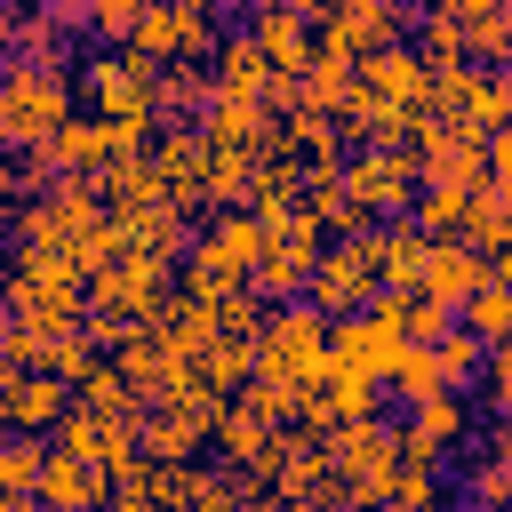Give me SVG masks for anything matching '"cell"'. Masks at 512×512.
<instances>
[{
    "label": "cell",
    "mask_w": 512,
    "mask_h": 512,
    "mask_svg": "<svg viewBox=\"0 0 512 512\" xmlns=\"http://www.w3.org/2000/svg\"><path fill=\"white\" fill-rule=\"evenodd\" d=\"M464 440H472V408H464V392H424V400H408L400 456H416V464H448Z\"/></svg>",
    "instance_id": "obj_11"
},
{
    "label": "cell",
    "mask_w": 512,
    "mask_h": 512,
    "mask_svg": "<svg viewBox=\"0 0 512 512\" xmlns=\"http://www.w3.org/2000/svg\"><path fill=\"white\" fill-rule=\"evenodd\" d=\"M152 80H160L152 56H136V48H104V56L80 64V88H72V96H88L96 120H160Z\"/></svg>",
    "instance_id": "obj_4"
},
{
    "label": "cell",
    "mask_w": 512,
    "mask_h": 512,
    "mask_svg": "<svg viewBox=\"0 0 512 512\" xmlns=\"http://www.w3.org/2000/svg\"><path fill=\"white\" fill-rule=\"evenodd\" d=\"M40 8H48L64 32H88V0H40Z\"/></svg>",
    "instance_id": "obj_30"
},
{
    "label": "cell",
    "mask_w": 512,
    "mask_h": 512,
    "mask_svg": "<svg viewBox=\"0 0 512 512\" xmlns=\"http://www.w3.org/2000/svg\"><path fill=\"white\" fill-rule=\"evenodd\" d=\"M0 312L32 320V328H80L88 312V280L64 248H16V264L0 272Z\"/></svg>",
    "instance_id": "obj_1"
},
{
    "label": "cell",
    "mask_w": 512,
    "mask_h": 512,
    "mask_svg": "<svg viewBox=\"0 0 512 512\" xmlns=\"http://www.w3.org/2000/svg\"><path fill=\"white\" fill-rule=\"evenodd\" d=\"M496 24H504V72H512V0H504V16H496Z\"/></svg>",
    "instance_id": "obj_33"
},
{
    "label": "cell",
    "mask_w": 512,
    "mask_h": 512,
    "mask_svg": "<svg viewBox=\"0 0 512 512\" xmlns=\"http://www.w3.org/2000/svg\"><path fill=\"white\" fill-rule=\"evenodd\" d=\"M144 8H152V0H88V32H96L104 48H128V32L144 24Z\"/></svg>",
    "instance_id": "obj_26"
},
{
    "label": "cell",
    "mask_w": 512,
    "mask_h": 512,
    "mask_svg": "<svg viewBox=\"0 0 512 512\" xmlns=\"http://www.w3.org/2000/svg\"><path fill=\"white\" fill-rule=\"evenodd\" d=\"M288 8H304V16H312V24H320V16H328V8H336V0H288Z\"/></svg>",
    "instance_id": "obj_32"
},
{
    "label": "cell",
    "mask_w": 512,
    "mask_h": 512,
    "mask_svg": "<svg viewBox=\"0 0 512 512\" xmlns=\"http://www.w3.org/2000/svg\"><path fill=\"white\" fill-rule=\"evenodd\" d=\"M432 360H440V384H448V392H472V384H480V360H488V344H480L464 320H448V328L432 336Z\"/></svg>",
    "instance_id": "obj_22"
},
{
    "label": "cell",
    "mask_w": 512,
    "mask_h": 512,
    "mask_svg": "<svg viewBox=\"0 0 512 512\" xmlns=\"http://www.w3.org/2000/svg\"><path fill=\"white\" fill-rule=\"evenodd\" d=\"M384 384H392L400 400H424V392H448V384H440V360H432V344H416V336H408V344L392 352V368H384Z\"/></svg>",
    "instance_id": "obj_25"
},
{
    "label": "cell",
    "mask_w": 512,
    "mask_h": 512,
    "mask_svg": "<svg viewBox=\"0 0 512 512\" xmlns=\"http://www.w3.org/2000/svg\"><path fill=\"white\" fill-rule=\"evenodd\" d=\"M464 448H472V464L456 472L464 512H504V504H512V456H504V448H480V440H464Z\"/></svg>",
    "instance_id": "obj_21"
},
{
    "label": "cell",
    "mask_w": 512,
    "mask_h": 512,
    "mask_svg": "<svg viewBox=\"0 0 512 512\" xmlns=\"http://www.w3.org/2000/svg\"><path fill=\"white\" fill-rule=\"evenodd\" d=\"M248 40H256V56L272 72H304L312 48H320V32H312L304 8H248Z\"/></svg>",
    "instance_id": "obj_15"
},
{
    "label": "cell",
    "mask_w": 512,
    "mask_h": 512,
    "mask_svg": "<svg viewBox=\"0 0 512 512\" xmlns=\"http://www.w3.org/2000/svg\"><path fill=\"white\" fill-rule=\"evenodd\" d=\"M128 48H136V56H152V64H208V48H216V24H208V8L152 0V8H144V24L128 32Z\"/></svg>",
    "instance_id": "obj_8"
},
{
    "label": "cell",
    "mask_w": 512,
    "mask_h": 512,
    "mask_svg": "<svg viewBox=\"0 0 512 512\" xmlns=\"http://www.w3.org/2000/svg\"><path fill=\"white\" fill-rule=\"evenodd\" d=\"M456 240H472V248H504V240H512V192L480 184L472 208H464V232H456Z\"/></svg>",
    "instance_id": "obj_24"
},
{
    "label": "cell",
    "mask_w": 512,
    "mask_h": 512,
    "mask_svg": "<svg viewBox=\"0 0 512 512\" xmlns=\"http://www.w3.org/2000/svg\"><path fill=\"white\" fill-rule=\"evenodd\" d=\"M400 8H408V0H400Z\"/></svg>",
    "instance_id": "obj_38"
},
{
    "label": "cell",
    "mask_w": 512,
    "mask_h": 512,
    "mask_svg": "<svg viewBox=\"0 0 512 512\" xmlns=\"http://www.w3.org/2000/svg\"><path fill=\"white\" fill-rule=\"evenodd\" d=\"M336 176H344V192H352L368 216H408V200H416V184H424L408 144H368V152H352Z\"/></svg>",
    "instance_id": "obj_5"
},
{
    "label": "cell",
    "mask_w": 512,
    "mask_h": 512,
    "mask_svg": "<svg viewBox=\"0 0 512 512\" xmlns=\"http://www.w3.org/2000/svg\"><path fill=\"white\" fill-rule=\"evenodd\" d=\"M248 8H288V0H248Z\"/></svg>",
    "instance_id": "obj_35"
},
{
    "label": "cell",
    "mask_w": 512,
    "mask_h": 512,
    "mask_svg": "<svg viewBox=\"0 0 512 512\" xmlns=\"http://www.w3.org/2000/svg\"><path fill=\"white\" fill-rule=\"evenodd\" d=\"M320 48H336V56H376V48H392V40H408V8L400 0H336L320 24Z\"/></svg>",
    "instance_id": "obj_10"
},
{
    "label": "cell",
    "mask_w": 512,
    "mask_h": 512,
    "mask_svg": "<svg viewBox=\"0 0 512 512\" xmlns=\"http://www.w3.org/2000/svg\"><path fill=\"white\" fill-rule=\"evenodd\" d=\"M0 232H16V208H8V192H0Z\"/></svg>",
    "instance_id": "obj_34"
},
{
    "label": "cell",
    "mask_w": 512,
    "mask_h": 512,
    "mask_svg": "<svg viewBox=\"0 0 512 512\" xmlns=\"http://www.w3.org/2000/svg\"><path fill=\"white\" fill-rule=\"evenodd\" d=\"M480 160H488V184L512 192V128H488V136H480Z\"/></svg>",
    "instance_id": "obj_28"
},
{
    "label": "cell",
    "mask_w": 512,
    "mask_h": 512,
    "mask_svg": "<svg viewBox=\"0 0 512 512\" xmlns=\"http://www.w3.org/2000/svg\"><path fill=\"white\" fill-rule=\"evenodd\" d=\"M408 152H416V176H424V184H456V192H480V184H488L480 128H464V120H424V128L408 136Z\"/></svg>",
    "instance_id": "obj_9"
},
{
    "label": "cell",
    "mask_w": 512,
    "mask_h": 512,
    "mask_svg": "<svg viewBox=\"0 0 512 512\" xmlns=\"http://www.w3.org/2000/svg\"><path fill=\"white\" fill-rule=\"evenodd\" d=\"M328 368V312L312 296H288L264 312L256 328V368L248 376H272V384H312Z\"/></svg>",
    "instance_id": "obj_3"
},
{
    "label": "cell",
    "mask_w": 512,
    "mask_h": 512,
    "mask_svg": "<svg viewBox=\"0 0 512 512\" xmlns=\"http://www.w3.org/2000/svg\"><path fill=\"white\" fill-rule=\"evenodd\" d=\"M440 512H448V504H440ZM456 512H464V504H456Z\"/></svg>",
    "instance_id": "obj_37"
},
{
    "label": "cell",
    "mask_w": 512,
    "mask_h": 512,
    "mask_svg": "<svg viewBox=\"0 0 512 512\" xmlns=\"http://www.w3.org/2000/svg\"><path fill=\"white\" fill-rule=\"evenodd\" d=\"M440 504H448V480H440V464H416V456H400L384 472V488L368 496V512H440Z\"/></svg>",
    "instance_id": "obj_19"
},
{
    "label": "cell",
    "mask_w": 512,
    "mask_h": 512,
    "mask_svg": "<svg viewBox=\"0 0 512 512\" xmlns=\"http://www.w3.org/2000/svg\"><path fill=\"white\" fill-rule=\"evenodd\" d=\"M72 408V384L64 376H48V368H8V408H0V424L8 432H56V416Z\"/></svg>",
    "instance_id": "obj_14"
},
{
    "label": "cell",
    "mask_w": 512,
    "mask_h": 512,
    "mask_svg": "<svg viewBox=\"0 0 512 512\" xmlns=\"http://www.w3.org/2000/svg\"><path fill=\"white\" fill-rule=\"evenodd\" d=\"M304 296L336 320V312H360L368 296H376V256H368V232H344V240H320V256H312V280H304Z\"/></svg>",
    "instance_id": "obj_6"
},
{
    "label": "cell",
    "mask_w": 512,
    "mask_h": 512,
    "mask_svg": "<svg viewBox=\"0 0 512 512\" xmlns=\"http://www.w3.org/2000/svg\"><path fill=\"white\" fill-rule=\"evenodd\" d=\"M64 120H72V80H64V64H24V56H8V64H0V144H8V152H40Z\"/></svg>",
    "instance_id": "obj_2"
},
{
    "label": "cell",
    "mask_w": 512,
    "mask_h": 512,
    "mask_svg": "<svg viewBox=\"0 0 512 512\" xmlns=\"http://www.w3.org/2000/svg\"><path fill=\"white\" fill-rule=\"evenodd\" d=\"M488 280H504V288H512V240H504V248H488Z\"/></svg>",
    "instance_id": "obj_31"
},
{
    "label": "cell",
    "mask_w": 512,
    "mask_h": 512,
    "mask_svg": "<svg viewBox=\"0 0 512 512\" xmlns=\"http://www.w3.org/2000/svg\"><path fill=\"white\" fill-rule=\"evenodd\" d=\"M208 88H224V96H264V80H272V64L256 56V40H248V24L240 32H216V48H208Z\"/></svg>",
    "instance_id": "obj_20"
},
{
    "label": "cell",
    "mask_w": 512,
    "mask_h": 512,
    "mask_svg": "<svg viewBox=\"0 0 512 512\" xmlns=\"http://www.w3.org/2000/svg\"><path fill=\"white\" fill-rule=\"evenodd\" d=\"M352 80H360L368 96H384V104H424V80H432V64H424L408 40H392V48L360 56V64H352Z\"/></svg>",
    "instance_id": "obj_16"
},
{
    "label": "cell",
    "mask_w": 512,
    "mask_h": 512,
    "mask_svg": "<svg viewBox=\"0 0 512 512\" xmlns=\"http://www.w3.org/2000/svg\"><path fill=\"white\" fill-rule=\"evenodd\" d=\"M0 440H8V424H0Z\"/></svg>",
    "instance_id": "obj_36"
},
{
    "label": "cell",
    "mask_w": 512,
    "mask_h": 512,
    "mask_svg": "<svg viewBox=\"0 0 512 512\" xmlns=\"http://www.w3.org/2000/svg\"><path fill=\"white\" fill-rule=\"evenodd\" d=\"M480 280H488V248H472V240H432V248H424V272H416V296H432V304L456 312Z\"/></svg>",
    "instance_id": "obj_13"
},
{
    "label": "cell",
    "mask_w": 512,
    "mask_h": 512,
    "mask_svg": "<svg viewBox=\"0 0 512 512\" xmlns=\"http://www.w3.org/2000/svg\"><path fill=\"white\" fill-rule=\"evenodd\" d=\"M424 232L408 224V216H376L368 224V256H376V288H416V272H424Z\"/></svg>",
    "instance_id": "obj_17"
},
{
    "label": "cell",
    "mask_w": 512,
    "mask_h": 512,
    "mask_svg": "<svg viewBox=\"0 0 512 512\" xmlns=\"http://www.w3.org/2000/svg\"><path fill=\"white\" fill-rule=\"evenodd\" d=\"M448 320H456V312H448V304H432V296H408V320H400V328H408V336H416V344H432V336H440V328H448Z\"/></svg>",
    "instance_id": "obj_27"
},
{
    "label": "cell",
    "mask_w": 512,
    "mask_h": 512,
    "mask_svg": "<svg viewBox=\"0 0 512 512\" xmlns=\"http://www.w3.org/2000/svg\"><path fill=\"white\" fill-rule=\"evenodd\" d=\"M32 496H40V512H104L112 480H104L88 456H72V448H48V456H40V480H32Z\"/></svg>",
    "instance_id": "obj_12"
},
{
    "label": "cell",
    "mask_w": 512,
    "mask_h": 512,
    "mask_svg": "<svg viewBox=\"0 0 512 512\" xmlns=\"http://www.w3.org/2000/svg\"><path fill=\"white\" fill-rule=\"evenodd\" d=\"M440 120H464V128H512V72L504 64H464V88H456V112Z\"/></svg>",
    "instance_id": "obj_18"
},
{
    "label": "cell",
    "mask_w": 512,
    "mask_h": 512,
    "mask_svg": "<svg viewBox=\"0 0 512 512\" xmlns=\"http://www.w3.org/2000/svg\"><path fill=\"white\" fill-rule=\"evenodd\" d=\"M456 320H464L480 344H504V336H512V288H504V280H480V288L456 304Z\"/></svg>",
    "instance_id": "obj_23"
},
{
    "label": "cell",
    "mask_w": 512,
    "mask_h": 512,
    "mask_svg": "<svg viewBox=\"0 0 512 512\" xmlns=\"http://www.w3.org/2000/svg\"><path fill=\"white\" fill-rule=\"evenodd\" d=\"M424 8H440V16H456V24H488V16H504V0H424Z\"/></svg>",
    "instance_id": "obj_29"
},
{
    "label": "cell",
    "mask_w": 512,
    "mask_h": 512,
    "mask_svg": "<svg viewBox=\"0 0 512 512\" xmlns=\"http://www.w3.org/2000/svg\"><path fill=\"white\" fill-rule=\"evenodd\" d=\"M408 336H400V320H384L376 304H360V312H336L328 320V368L336 376H360V384H384V368H392V352H400Z\"/></svg>",
    "instance_id": "obj_7"
}]
</instances>
